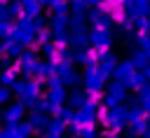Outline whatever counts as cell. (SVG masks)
<instances>
[{
	"label": "cell",
	"mask_w": 150,
	"mask_h": 138,
	"mask_svg": "<svg viewBox=\"0 0 150 138\" xmlns=\"http://www.w3.org/2000/svg\"><path fill=\"white\" fill-rule=\"evenodd\" d=\"M23 117V103H9L7 110L2 112V119L5 122H19Z\"/></svg>",
	"instance_id": "cell-1"
},
{
	"label": "cell",
	"mask_w": 150,
	"mask_h": 138,
	"mask_svg": "<svg viewBox=\"0 0 150 138\" xmlns=\"http://www.w3.org/2000/svg\"><path fill=\"white\" fill-rule=\"evenodd\" d=\"M5 51H7L9 56H21V42L7 35V37H5Z\"/></svg>",
	"instance_id": "cell-2"
},
{
	"label": "cell",
	"mask_w": 150,
	"mask_h": 138,
	"mask_svg": "<svg viewBox=\"0 0 150 138\" xmlns=\"http://www.w3.org/2000/svg\"><path fill=\"white\" fill-rule=\"evenodd\" d=\"M0 84H5V87H14V84H16V73H14L12 68L2 70V73H0Z\"/></svg>",
	"instance_id": "cell-3"
},
{
	"label": "cell",
	"mask_w": 150,
	"mask_h": 138,
	"mask_svg": "<svg viewBox=\"0 0 150 138\" xmlns=\"http://www.w3.org/2000/svg\"><path fill=\"white\" fill-rule=\"evenodd\" d=\"M7 9H9V14H12V16H21L23 5H21V0H14V2H9V5H7Z\"/></svg>",
	"instance_id": "cell-4"
},
{
	"label": "cell",
	"mask_w": 150,
	"mask_h": 138,
	"mask_svg": "<svg viewBox=\"0 0 150 138\" xmlns=\"http://www.w3.org/2000/svg\"><path fill=\"white\" fill-rule=\"evenodd\" d=\"M9 101H12V91H9V87L0 84V105H2V103H9Z\"/></svg>",
	"instance_id": "cell-5"
},
{
	"label": "cell",
	"mask_w": 150,
	"mask_h": 138,
	"mask_svg": "<svg viewBox=\"0 0 150 138\" xmlns=\"http://www.w3.org/2000/svg\"><path fill=\"white\" fill-rule=\"evenodd\" d=\"M12 33V26L7 23V19H0V37H7Z\"/></svg>",
	"instance_id": "cell-6"
},
{
	"label": "cell",
	"mask_w": 150,
	"mask_h": 138,
	"mask_svg": "<svg viewBox=\"0 0 150 138\" xmlns=\"http://www.w3.org/2000/svg\"><path fill=\"white\" fill-rule=\"evenodd\" d=\"M35 12H38V5H35V2H33V5H26V14H28V16L35 14Z\"/></svg>",
	"instance_id": "cell-7"
},
{
	"label": "cell",
	"mask_w": 150,
	"mask_h": 138,
	"mask_svg": "<svg viewBox=\"0 0 150 138\" xmlns=\"http://www.w3.org/2000/svg\"><path fill=\"white\" fill-rule=\"evenodd\" d=\"M30 119H33V126H42V117L40 115H33Z\"/></svg>",
	"instance_id": "cell-8"
},
{
	"label": "cell",
	"mask_w": 150,
	"mask_h": 138,
	"mask_svg": "<svg viewBox=\"0 0 150 138\" xmlns=\"http://www.w3.org/2000/svg\"><path fill=\"white\" fill-rule=\"evenodd\" d=\"M59 98H61V91H54V94H52V101H56V103H59Z\"/></svg>",
	"instance_id": "cell-9"
},
{
	"label": "cell",
	"mask_w": 150,
	"mask_h": 138,
	"mask_svg": "<svg viewBox=\"0 0 150 138\" xmlns=\"http://www.w3.org/2000/svg\"><path fill=\"white\" fill-rule=\"evenodd\" d=\"M33 2H35V0H21V5H23V7H26V5H33Z\"/></svg>",
	"instance_id": "cell-10"
},
{
	"label": "cell",
	"mask_w": 150,
	"mask_h": 138,
	"mask_svg": "<svg viewBox=\"0 0 150 138\" xmlns=\"http://www.w3.org/2000/svg\"><path fill=\"white\" fill-rule=\"evenodd\" d=\"M2 51H5V42H0V54H2Z\"/></svg>",
	"instance_id": "cell-11"
},
{
	"label": "cell",
	"mask_w": 150,
	"mask_h": 138,
	"mask_svg": "<svg viewBox=\"0 0 150 138\" xmlns=\"http://www.w3.org/2000/svg\"><path fill=\"white\" fill-rule=\"evenodd\" d=\"M2 112H5V110H0V119H2Z\"/></svg>",
	"instance_id": "cell-12"
}]
</instances>
